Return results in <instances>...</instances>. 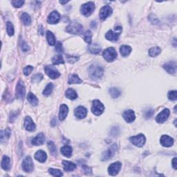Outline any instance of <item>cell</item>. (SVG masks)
Instances as JSON below:
<instances>
[{
	"label": "cell",
	"instance_id": "11",
	"mask_svg": "<svg viewBox=\"0 0 177 177\" xmlns=\"http://www.w3.org/2000/svg\"><path fill=\"white\" fill-rule=\"evenodd\" d=\"M34 168L32 158L30 156H27L22 162V169L25 172H31Z\"/></svg>",
	"mask_w": 177,
	"mask_h": 177
},
{
	"label": "cell",
	"instance_id": "31",
	"mask_svg": "<svg viewBox=\"0 0 177 177\" xmlns=\"http://www.w3.org/2000/svg\"><path fill=\"white\" fill-rule=\"evenodd\" d=\"M46 38L49 44H50L51 46H54V45L56 44V37H55L54 35L53 34L52 32H51V31H47Z\"/></svg>",
	"mask_w": 177,
	"mask_h": 177
},
{
	"label": "cell",
	"instance_id": "4",
	"mask_svg": "<svg viewBox=\"0 0 177 177\" xmlns=\"http://www.w3.org/2000/svg\"><path fill=\"white\" fill-rule=\"evenodd\" d=\"M94 10H95V4L92 1H89L82 6L80 11L84 16L88 17L93 13Z\"/></svg>",
	"mask_w": 177,
	"mask_h": 177
},
{
	"label": "cell",
	"instance_id": "21",
	"mask_svg": "<svg viewBox=\"0 0 177 177\" xmlns=\"http://www.w3.org/2000/svg\"><path fill=\"white\" fill-rule=\"evenodd\" d=\"M69 113V107L67 105L62 104L60 107V113H59V118L61 121H64L67 116Z\"/></svg>",
	"mask_w": 177,
	"mask_h": 177
},
{
	"label": "cell",
	"instance_id": "32",
	"mask_svg": "<svg viewBox=\"0 0 177 177\" xmlns=\"http://www.w3.org/2000/svg\"><path fill=\"white\" fill-rule=\"evenodd\" d=\"M27 99H28L29 102L30 103L31 105L33 106H37L38 105V100L36 96L32 93H29L27 96Z\"/></svg>",
	"mask_w": 177,
	"mask_h": 177
},
{
	"label": "cell",
	"instance_id": "24",
	"mask_svg": "<svg viewBox=\"0 0 177 177\" xmlns=\"http://www.w3.org/2000/svg\"><path fill=\"white\" fill-rule=\"evenodd\" d=\"M1 168L4 170L9 171L11 169V159L6 156H4L1 161Z\"/></svg>",
	"mask_w": 177,
	"mask_h": 177
},
{
	"label": "cell",
	"instance_id": "14",
	"mask_svg": "<svg viewBox=\"0 0 177 177\" xmlns=\"http://www.w3.org/2000/svg\"><path fill=\"white\" fill-rule=\"evenodd\" d=\"M170 111L168 109H164L159 114L156 116V121L158 123H163L166 121L170 116Z\"/></svg>",
	"mask_w": 177,
	"mask_h": 177
},
{
	"label": "cell",
	"instance_id": "18",
	"mask_svg": "<svg viewBox=\"0 0 177 177\" xmlns=\"http://www.w3.org/2000/svg\"><path fill=\"white\" fill-rule=\"evenodd\" d=\"M75 116L79 119H82L84 118H85L87 115V110L85 107H82V106H80L76 108L74 111Z\"/></svg>",
	"mask_w": 177,
	"mask_h": 177
},
{
	"label": "cell",
	"instance_id": "8",
	"mask_svg": "<svg viewBox=\"0 0 177 177\" xmlns=\"http://www.w3.org/2000/svg\"><path fill=\"white\" fill-rule=\"evenodd\" d=\"M44 70L47 76L51 79H56L60 76V72L56 67L53 66H46L44 67Z\"/></svg>",
	"mask_w": 177,
	"mask_h": 177
},
{
	"label": "cell",
	"instance_id": "7",
	"mask_svg": "<svg viewBox=\"0 0 177 177\" xmlns=\"http://www.w3.org/2000/svg\"><path fill=\"white\" fill-rule=\"evenodd\" d=\"M129 141H130V142L132 143L133 145H134L135 146L141 147L145 145L146 139H145V136L144 134L140 133V134L135 136L131 137L130 138H129Z\"/></svg>",
	"mask_w": 177,
	"mask_h": 177
},
{
	"label": "cell",
	"instance_id": "5",
	"mask_svg": "<svg viewBox=\"0 0 177 177\" xmlns=\"http://www.w3.org/2000/svg\"><path fill=\"white\" fill-rule=\"evenodd\" d=\"M103 58L107 62H113L116 58H117V52L113 47H109L107 49H105L103 51Z\"/></svg>",
	"mask_w": 177,
	"mask_h": 177
},
{
	"label": "cell",
	"instance_id": "45",
	"mask_svg": "<svg viewBox=\"0 0 177 177\" xmlns=\"http://www.w3.org/2000/svg\"><path fill=\"white\" fill-rule=\"evenodd\" d=\"M43 79V76L42 74H36L33 76L32 81L33 82H40Z\"/></svg>",
	"mask_w": 177,
	"mask_h": 177
},
{
	"label": "cell",
	"instance_id": "23",
	"mask_svg": "<svg viewBox=\"0 0 177 177\" xmlns=\"http://www.w3.org/2000/svg\"><path fill=\"white\" fill-rule=\"evenodd\" d=\"M35 158L40 163H44L47 158L46 154L43 150L37 151L35 154Z\"/></svg>",
	"mask_w": 177,
	"mask_h": 177
},
{
	"label": "cell",
	"instance_id": "52",
	"mask_svg": "<svg viewBox=\"0 0 177 177\" xmlns=\"http://www.w3.org/2000/svg\"><path fill=\"white\" fill-rule=\"evenodd\" d=\"M176 160H177L176 158H173V160H172V166H173V168H174V170H176V168H177V167H176L177 166Z\"/></svg>",
	"mask_w": 177,
	"mask_h": 177
},
{
	"label": "cell",
	"instance_id": "46",
	"mask_svg": "<svg viewBox=\"0 0 177 177\" xmlns=\"http://www.w3.org/2000/svg\"><path fill=\"white\" fill-rule=\"evenodd\" d=\"M33 70V66H27L24 69V74L25 76H29V75L31 74V73L32 72V71Z\"/></svg>",
	"mask_w": 177,
	"mask_h": 177
},
{
	"label": "cell",
	"instance_id": "9",
	"mask_svg": "<svg viewBox=\"0 0 177 177\" xmlns=\"http://www.w3.org/2000/svg\"><path fill=\"white\" fill-rule=\"evenodd\" d=\"M15 93H16L17 98L18 99L23 100L24 98L25 94H26V88H25L24 84L21 80H19L17 84Z\"/></svg>",
	"mask_w": 177,
	"mask_h": 177
},
{
	"label": "cell",
	"instance_id": "35",
	"mask_svg": "<svg viewBox=\"0 0 177 177\" xmlns=\"http://www.w3.org/2000/svg\"><path fill=\"white\" fill-rule=\"evenodd\" d=\"M161 49L158 46L152 47L149 50V55L151 57H156L161 54Z\"/></svg>",
	"mask_w": 177,
	"mask_h": 177
},
{
	"label": "cell",
	"instance_id": "38",
	"mask_svg": "<svg viewBox=\"0 0 177 177\" xmlns=\"http://www.w3.org/2000/svg\"><path fill=\"white\" fill-rule=\"evenodd\" d=\"M11 130L9 128L5 129L4 131H1V142L2 143L4 141L6 140V138L8 139L11 135Z\"/></svg>",
	"mask_w": 177,
	"mask_h": 177
},
{
	"label": "cell",
	"instance_id": "44",
	"mask_svg": "<svg viewBox=\"0 0 177 177\" xmlns=\"http://www.w3.org/2000/svg\"><path fill=\"white\" fill-rule=\"evenodd\" d=\"M168 98L171 100H176L177 99V91L176 90L171 91L168 93Z\"/></svg>",
	"mask_w": 177,
	"mask_h": 177
},
{
	"label": "cell",
	"instance_id": "13",
	"mask_svg": "<svg viewBox=\"0 0 177 177\" xmlns=\"http://www.w3.org/2000/svg\"><path fill=\"white\" fill-rule=\"evenodd\" d=\"M112 13V9L109 6L106 5L105 6H103L100 9L99 13V16L100 19L103 20H105L108 17H109Z\"/></svg>",
	"mask_w": 177,
	"mask_h": 177
},
{
	"label": "cell",
	"instance_id": "30",
	"mask_svg": "<svg viewBox=\"0 0 177 177\" xmlns=\"http://www.w3.org/2000/svg\"><path fill=\"white\" fill-rule=\"evenodd\" d=\"M66 97L70 100H75L78 98V94L73 88H69L66 91Z\"/></svg>",
	"mask_w": 177,
	"mask_h": 177
},
{
	"label": "cell",
	"instance_id": "15",
	"mask_svg": "<svg viewBox=\"0 0 177 177\" xmlns=\"http://www.w3.org/2000/svg\"><path fill=\"white\" fill-rule=\"evenodd\" d=\"M163 68L169 74H174L176 71V62L175 61H170L163 65Z\"/></svg>",
	"mask_w": 177,
	"mask_h": 177
},
{
	"label": "cell",
	"instance_id": "25",
	"mask_svg": "<svg viewBox=\"0 0 177 177\" xmlns=\"http://www.w3.org/2000/svg\"><path fill=\"white\" fill-rule=\"evenodd\" d=\"M63 166H64V170L66 172H71L76 170V166L74 163L70 162L68 161H63L62 162Z\"/></svg>",
	"mask_w": 177,
	"mask_h": 177
},
{
	"label": "cell",
	"instance_id": "48",
	"mask_svg": "<svg viewBox=\"0 0 177 177\" xmlns=\"http://www.w3.org/2000/svg\"><path fill=\"white\" fill-rule=\"evenodd\" d=\"M56 50L58 53H62L64 51V49H63V46L62 43L60 42H58L57 43L56 46Z\"/></svg>",
	"mask_w": 177,
	"mask_h": 177
},
{
	"label": "cell",
	"instance_id": "36",
	"mask_svg": "<svg viewBox=\"0 0 177 177\" xmlns=\"http://www.w3.org/2000/svg\"><path fill=\"white\" fill-rule=\"evenodd\" d=\"M52 62L54 64H64V61L63 59L62 56L61 55H58V56H54L52 59Z\"/></svg>",
	"mask_w": 177,
	"mask_h": 177
},
{
	"label": "cell",
	"instance_id": "37",
	"mask_svg": "<svg viewBox=\"0 0 177 177\" xmlns=\"http://www.w3.org/2000/svg\"><path fill=\"white\" fill-rule=\"evenodd\" d=\"M53 89H54V84L52 83H49L47 84L44 90L43 91V94H44V96H48L52 93Z\"/></svg>",
	"mask_w": 177,
	"mask_h": 177
},
{
	"label": "cell",
	"instance_id": "20",
	"mask_svg": "<svg viewBox=\"0 0 177 177\" xmlns=\"http://www.w3.org/2000/svg\"><path fill=\"white\" fill-rule=\"evenodd\" d=\"M123 118L125 120L126 122L127 123H132L133 121H134V120L136 118V116H135V113L133 110L129 109L125 111L123 113Z\"/></svg>",
	"mask_w": 177,
	"mask_h": 177
},
{
	"label": "cell",
	"instance_id": "1",
	"mask_svg": "<svg viewBox=\"0 0 177 177\" xmlns=\"http://www.w3.org/2000/svg\"><path fill=\"white\" fill-rule=\"evenodd\" d=\"M103 67L99 64L95 63L90 66L88 68V74L90 78L93 80H99L103 77Z\"/></svg>",
	"mask_w": 177,
	"mask_h": 177
},
{
	"label": "cell",
	"instance_id": "54",
	"mask_svg": "<svg viewBox=\"0 0 177 177\" xmlns=\"http://www.w3.org/2000/svg\"><path fill=\"white\" fill-rule=\"evenodd\" d=\"M67 2H68V1H60V3L62 4H66Z\"/></svg>",
	"mask_w": 177,
	"mask_h": 177
},
{
	"label": "cell",
	"instance_id": "12",
	"mask_svg": "<svg viewBox=\"0 0 177 177\" xmlns=\"http://www.w3.org/2000/svg\"><path fill=\"white\" fill-rule=\"evenodd\" d=\"M122 168V163L121 162H115L112 163L108 168V172L111 176H116L118 174Z\"/></svg>",
	"mask_w": 177,
	"mask_h": 177
},
{
	"label": "cell",
	"instance_id": "33",
	"mask_svg": "<svg viewBox=\"0 0 177 177\" xmlns=\"http://www.w3.org/2000/svg\"><path fill=\"white\" fill-rule=\"evenodd\" d=\"M109 92L110 95H111V97L113 98H118L119 96H121V91H120L118 88H116V87L110 88L109 90Z\"/></svg>",
	"mask_w": 177,
	"mask_h": 177
},
{
	"label": "cell",
	"instance_id": "28",
	"mask_svg": "<svg viewBox=\"0 0 177 177\" xmlns=\"http://www.w3.org/2000/svg\"><path fill=\"white\" fill-rule=\"evenodd\" d=\"M82 80L79 78V76L78 75L73 74L69 76V77L68 83L69 84H80L82 83Z\"/></svg>",
	"mask_w": 177,
	"mask_h": 177
},
{
	"label": "cell",
	"instance_id": "40",
	"mask_svg": "<svg viewBox=\"0 0 177 177\" xmlns=\"http://www.w3.org/2000/svg\"><path fill=\"white\" fill-rule=\"evenodd\" d=\"M91 38H92V33L90 31H86L84 33V39L86 43L88 44H91Z\"/></svg>",
	"mask_w": 177,
	"mask_h": 177
},
{
	"label": "cell",
	"instance_id": "41",
	"mask_svg": "<svg viewBox=\"0 0 177 177\" xmlns=\"http://www.w3.org/2000/svg\"><path fill=\"white\" fill-rule=\"evenodd\" d=\"M48 146L49 148V151H50L51 154L52 155H56L57 154V150H56V147L54 145V143L52 141H49L48 143Z\"/></svg>",
	"mask_w": 177,
	"mask_h": 177
},
{
	"label": "cell",
	"instance_id": "19",
	"mask_svg": "<svg viewBox=\"0 0 177 177\" xmlns=\"http://www.w3.org/2000/svg\"><path fill=\"white\" fill-rule=\"evenodd\" d=\"M24 127H25V129L29 131H34L35 130V128H36L35 124L33 123L32 118H31L30 116H27L25 118Z\"/></svg>",
	"mask_w": 177,
	"mask_h": 177
},
{
	"label": "cell",
	"instance_id": "42",
	"mask_svg": "<svg viewBox=\"0 0 177 177\" xmlns=\"http://www.w3.org/2000/svg\"><path fill=\"white\" fill-rule=\"evenodd\" d=\"M49 172L51 174H52L53 176H62L63 174L62 172H61V170H58V169H49Z\"/></svg>",
	"mask_w": 177,
	"mask_h": 177
},
{
	"label": "cell",
	"instance_id": "51",
	"mask_svg": "<svg viewBox=\"0 0 177 177\" xmlns=\"http://www.w3.org/2000/svg\"><path fill=\"white\" fill-rule=\"evenodd\" d=\"M17 118V113H12L11 114V117H10V121H11V123L12 122L13 123V121H15V119Z\"/></svg>",
	"mask_w": 177,
	"mask_h": 177
},
{
	"label": "cell",
	"instance_id": "50",
	"mask_svg": "<svg viewBox=\"0 0 177 177\" xmlns=\"http://www.w3.org/2000/svg\"><path fill=\"white\" fill-rule=\"evenodd\" d=\"M82 168L84 171V173L86 174H91V169L89 167L86 166H82Z\"/></svg>",
	"mask_w": 177,
	"mask_h": 177
},
{
	"label": "cell",
	"instance_id": "16",
	"mask_svg": "<svg viewBox=\"0 0 177 177\" xmlns=\"http://www.w3.org/2000/svg\"><path fill=\"white\" fill-rule=\"evenodd\" d=\"M160 143L163 146L166 147H172L173 144H174V140H173L172 138H171L168 135H163L161 138Z\"/></svg>",
	"mask_w": 177,
	"mask_h": 177
},
{
	"label": "cell",
	"instance_id": "49",
	"mask_svg": "<svg viewBox=\"0 0 177 177\" xmlns=\"http://www.w3.org/2000/svg\"><path fill=\"white\" fill-rule=\"evenodd\" d=\"M21 49H22L23 51L26 52L30 50V46L25 42H22V43H21Z\"/></svg>",
	"mask_w": 177,
	"mask_h": 177
},
{
	"label": "cell",
	"instance_id": "53",
	"mask_svg": "<svg viewBox=\"0 0 177 177\" xmlns=\"http://www.w3.org/2000/svg\"><path fill=\"white\" fill-rule=\"evenodd\" d=\"M39 33H40L41 35L44 34V29H43V26L42 25L40 26V28H39Z\"/></svg>",
	"mask_w": 177,
	"mask_h": 177
},
{
	"label": "cell",
	"instance_id": "29",
	"mask_svg": "<svg viewBox=\"0 0 177 177\" xmlns=\"http://www.w3.org/2000/svg\"><path fill=\"white\" fill-rule=\"evenodd\" d=\"M61 152L64 156L69 158L72 154V148L69 145H64L61 148Z\"/></svg>",
	"mask_w": 177,
	"mask_h": 177
},
{
	"label": "cell",
	"instance_id": "2",
	"mask_svg": "<svg viewBox=\"0 0 177 177\" xmlns=\"http://www.w3.org/2000/svg\"><path fill=\"white\" fill-rule=\"evenodd\" d=\"M82 31H83V27L77 21H73L66 29V32L74 35L80 34L82 33Z\"/></svg>",
	"mask_w": 177,
	"mask_h": 177
},
{
	"label": "cell",
	"instance_id": "43",
	"mask_svg": "<svg viewBox=\"0 0 177 177\" xmlns=\"http://www.w3.org/2000/svg\"><path fill=\"white\" fill-rule=\"evenodd\" d=\"M66 61L69 63H74L76 62H77L78 60V57L77 56H69V55H67L66 56Z\"/></svg>",
	"mask_w": 177,
	"mask_h": 177
},
{
	"label": "cell",
	"instance_id": "17",
	"mask_svg": "<svg viewBox=\"0 0 177 177\" xmlns=\"http://www.w3.org/2000/svg\"><path fill=\"white\" fill-rule=\"evenodd\" d=\"M60 15L59 14L58 11H54L51 13V14L49 15L48 18H47V21L49 24H57L60 21Z\"/></svg>",
	"mask_w": 177,
	"mask_h": 177
},
{
	"label": "cell",
	"instance_id": "34",
	"mask_svg": "<svg viewBox=\"0 0 177 177\" xmlns=\"http://www.w3.org/2000/svg\"><path fill=\"white\" fill-rule=\"evenodd\" d=\"M21 19L22 21L23 24L26 26H29V25L31 24V18L29 15L27 14L26 13H24L22 15H21Z\"/></svg>",
	"mask_w": 177,
	"mask_h": 177
},
{
	"label": "cell",
	"instance_id": "10",
	"mask_svg": "<svg viewBox=\"0 0 177 177\" xmlns=\"http://www.w3.org/2000/svg\"><path fill=\"white\" fill-rule=\"evenodd\" d=\"M117 150L116 144L112 145L107 151H105L102 155V161H107L114 156L116 151Z\"/></svg>",
	"mask_w": 177,
	"mask_h": 177
},
{
	"label": "cell",
	"instance_id": "6",
	"mask_svg": "<svg viewBox=\"0 0 177 177\" xmlns=\"http://www.w3.org/2000/svg\"><path fill=\"white\" fill-rule=\"evenodd\" d=\"M115 30V32L110 30L106 33L105 37L108 40L111 41V42H116L118 40L120 35H121V32L122 31V28L121 27H116Z\"/></svg>",
	"mask_w": 177,
	"mask_h": 177
},
{
	"label": "cell",
	"instance_id": "3",
	"mask_svg": "<svg viewBox=\"0 0 177 177\" xmlns=\"http://www.w3.org/2000/svg\"><path fill=\"white\" fill-rule=\"evenodd\" d=\"M105 111V106L98 100H94L91 107V111L94 115L100 116Z\"/></svg>",
	"mask_w": 177,
	"mask_h": 177
},
{
	"label": "cell",
	"instance_id": "27",
	"mask_svg": "<svg viewBox=\"0 0 177 177\" xmlns=\"http://www.w3.org/2000/svg\"><path fill=\"white\" fill-rule=\"evenodd\" d=\"M120 52L123 57L128 56L131 52V48L127 45H123L120 47Z\"/></svg>",
	"mask_w": 177,
	"mask_h": 177
},
{
	"label": "cell",
	"instance_id": "22",
	"mask_svg": "<svg viewBox=\"0 0 177 177\" xmlns=\"http://www.w3.org/2000/svg\"><path fill=\"white\" fill-rule=\"evenodd\" d=\"M45 141V136L43 133H40L37 134L34 138L33 139L31 143L34 145H41L44 143Z\"/></svg>",
	"mask_w": 177,
	"mask_h": 177
},
{
	"label": "cell",
	"instance_id": "39",
	"mask_svg": "<svg viewBox=\"0 0 177 177\" xmlns=\"http://www.w3.org/2000/svg\"><path fill=\"white\" fill-rule=\"evenodd\" d=\"M6 29H7V33L9 34V36H13V35H14V33H15L14 26H13V24H12L11 21H7Z\"/></svg>",
	"mask_w": 177,
	"mask_h": 177
},
{
	"label": "cell",
	"instance_id": "47",
	"mask_svg": "<svg viewBox=\"0 0 177 177\" xmlns=\"http://www.w3.org/2000/svg\"><path fill=\"white\" fill-rule=\"evenodd\" d=\"M24 4V1H12V4L15 8H20Z\"/></svg>",
	"mask_w": 177,
	"mask_h": 177
},
{
	"label": "cell",
	"instance_id": "26",
	"mask_svg": "<svg viewBox=\"0 0 177 177\" xmlns=\"http://www.w3.org/2000/svg\"><path fill=\"white\" fill-rule=\"evenodd\" d=\"M88 51L91 52L92 54H98L101 51V47L98 44H89V46H88Z\"/></svg>",
	"mask_w": 177,
	"mask_h": 177
}]
</instances>
